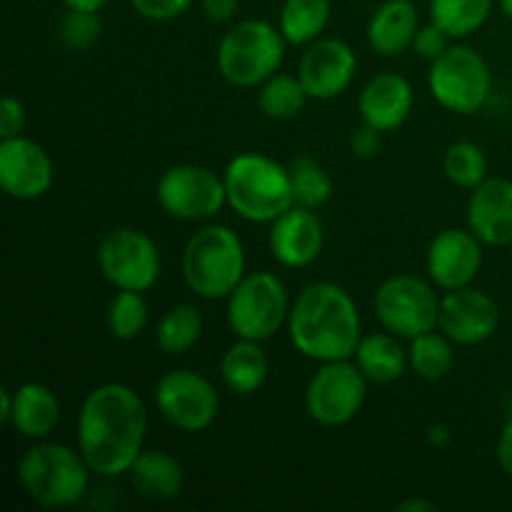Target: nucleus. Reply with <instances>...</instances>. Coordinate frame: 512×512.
I'll list each match as a JSON object with an SVG mask.
<instances>
[{
  "label": "nucleus",
  "mask_w": 512,
  "mask_h": 512,
  "mask_svg": "<svg viewBox=\"0 0 512 512\" xmlns=\"http://www.w3.org/2000/svg\"><path fill=\"white\" fill-rule=\"evenodd\" d=\"M148 410L125 383H105L85 395L78 413V450L100 478L128 475L145 445Z\"/></svg>",
  "instance_id": "nucleus-1"
},
{
  "label": "nucleus",
  "mask_w": 512,
  "mask_h": 512,
  "mask_svg": "<svg viewBox=\"0 0 512 512\" xmlns=\"http://www.w3.org/2000/svg\"><path fill=\"white\" fill-rule=\"evenodd\" d=\"M288 335L293 348L315 363L350 360L363 338V323L348 290L320 280L290 305Z\"/></svg>",
  "instance_id": "nucleus-2"
},
{
  "label": "nucleus",
  "mask_w": 512,
  "mask_h": 512,
  "mask_svg": "<svg viewBox=\"0 0 512 512\" xmlns=\"http://www.w3.org/2000/svg\"><path fill=\"white\" fill-rule=\"evenodd\" d=\"M228 205L248 223H273L295 203L290 168L263 153H240L223 173Z\"/></svg>",
  "instance_id": "nucleus-3"
},
{
  "label": "nucleus",
  "mask_w": 512,
  "mask_h": 512,
  "mask_svg": "<svg viewBox=\"0 0 512 512\" xmlns=\"http://www.w3.org/2000/svg\"><path fill=\"white\" fill-rule=\"evenodd\" d=\"M90 473L80 450L43 440L25 450L18 463V480L28 498L50 510L78 505L88 493Z\"/></svg>",
  "instance_id": "nucleus-4"
},
{
  "label": "nucleus",
  "mask_w": 512,
  "mask_h": 512,
  "mask_svg": "<svg viewBox=\"0 0 512 512\" xmlns=\"http://www.w3.org/2000/svg\"><path fill=\"white\" fill-rule=\"evenodd\" d=\"M185 285L203 300H223L245 278V248L228 225H205L183 250Z\"/></svg>",
  "instance_id": "nucleus-5"
},
{
  "label": "nucleus",
  "mask_w": 512,
  "mask_h": 512,
  "mask_svg": "<svg viewBox=\"0 0 512 512\" xmlns=\"http://www.w3.org/2000/svg\"><path fill=\"white\" fill-rule=\"evenodd\" d=\"M280 28L268 20H240L230 25L218 45V70L235 88H258L278 73L285 58Z\"/></svg>",
  "instance_id": "nucleus-6"
},
{
  "label": "nucleus",
  "mask_w": 512,
  "mask_h": 512,
  "mask_svg": "<svg viewBox=\"0 0 512 512\" xmlns=\"http://www.w3.org/2000/svg\"><path fill=\"white\" fill-rule=\"evenodd\" d=\"M428 88L435 103L450 113L473 115L488 103L493 90V73L483 55L470 45H450L445 53L430 60Z\"/></svg>",
  "instance_id": "nucleus-7"
},
{
  "label": "nucleus",
  "mask_w": 512,
  "mask_h": 512,
  "mask_svg": "<svg viewBox=\"0 0 512 512\" xmlns=\"http://www.w3.org/2000/svg\"><path fill=\"white\" fill-rule=\"evenodd\" d=\"M290 315L288 288L273 273H250L228 295L225 318L230 330L243 340H265L280 333Z\"/></svg>",
  "instance_id": "nucleus-8"
},
{
  "label": "nucleus",
  "mask_w": 512,
  "mask_h": 512,
  "mask_svg": "<svg viewBox=\"0 0 512 512\" xmlns=\"http://www.w3.org/2000/svg\"><path fill=\"white\" fill-rule=\"evenodd\" d=\"M373 310L388 333L413 340L438 330L440 298L433 285L415 275H393L375 290Z\"/></svg>",
  "instance_id": "nucleus-9"
},
{
  "label": "nucleus",
  "mask_w": 512,
  "mask_h": 512,
  "mask_svg": "<svg viewBox=\"0 0 512 512\" xmlns=\"http://www.w3.org/2000/svg\"><path fill=\"white\" fill-rule=\"evenodd\" d=\"M368 398V378L358 363L330 360L320 363L318 373L305 388V410L325 428H340L358 418Z\"/></svg>",
  "instance_id": "nucleus-10"
},
{
  "label": "nucleus",
  "mask_w": 512,
  "mask_h": 512,
  "mask_svg": "<svg viewBox=\"0 0 512 512\" xmlns=\"http://www.w3.org/2000/svg\"><path fill=\"white\" fill-rule=\"evenodd\" d=\"M158 203L170 218L198 223L210 220L228 205L225 180L203 165H173L158 180Z\"/></svg>",
  "instance_id": "nucleus-11"
},
{
  "label": "nucleus",
  "mask_w": 512,
  "mask_h": 512,
  "mask_svg": "<svg viewBox=\"0 0 512 512\" xmlns=\"http://www.w3.org/2000/svg\"><path fill=\"white\" fill-rule=\"evenodd\" d=\"M98 268L118 290L153 288L160 278V253L148 233L138 228H115L98 245Z\"/></svg>",
  "instance_id": "nucleus-12"
},
{
  "label": "nucleus",
  "mask_w": 512,
  "mask_h": 512,
  "mask_svg": "<svg viewBox=\"0 0 512 512\" xmlns=\"http://www.w3.org/2000/svg\"><path fill=\"white\" fill-rule=\"evenodd\" d=\"M155 405L165 423L183 433H203L220 413V395L195 370H170L155 385Z\"/></svg>",
  "instance_id": "nucleus-13"
},
{
  "label": "nucleus",
  "mask_w": 512,
  "mask_h": 512,
  "mask_svg": "<svg viewBox=\"0 0 512 512\" xmlns=\"http://www.w3.org/2000/svg\"><path fill=\"white\" fill-rule=\"evenodd\" d=\"M358 73V55L345 40L318 38L305 45L298 78L313 100H333L350 88Z\"/></svg>",
  "instance_id": "nucleus-14"
},
{
  "label": "nucleus",
  "mask_w": 512,
  "mask_h": 512,
  "mask_svg": "<svg viewBox=\"0 0 512 512\" xmlns=\"http://www.w3.org/2000/svg\"><path fill=\"white\" fill-rule=\"evenodd\" d=\"M500 328V308L485 290H448L440 298L438 330L458 345H480L493 338Z\"/></svg>",
  "instance_id": "nucleus-15"
},
{
  "label": "nucleus",
  "mask_w": 512,
  "mask_h": 512,
  "mask_svg": "<svg viewBox=\"0 0 512 512\" xmlns=\"http://www.w3.org/2000/svg\"><path fill=\"white\" fill-rule=\"evenodd\" d=\"M53 160L35 140H0V185L13 200H38L53 185Z\"/></svg>",
  "instance_id": "nucleus-16"
},
{
  "label": "nucleus",
  "mask_w": 512,
  "mask_h": 512,
  "mask_svg": "<svg viewBox=\"0 0 512 512\" xmlns=\"http://www.w3.org/2000/svg\"><path fill=\"white\" fill-rule=\"evenodd\" d=\"M428 275L438 288L458 290L473 283L483 268V243L473 230L448 228L438 233L425 255Z\"/></svg>",
  "instance_id": "nucleus-17"
},
{
  "label": "nucleus",
  "mask_w": 512,
  "mask_h": 512,
  "mask_svg": "<svg viewBox=\"0 0 512 512\" xmlns=\"http://www.w3.org/2000/svg\"><path fill=\"white\" fill-rule=\"evenodd\" d=\"M268 245L273 258L285 268H308L323 253V223L310 208L293 205L288 213L270 223Z\"/></svg>",
  "instance_id": "nucleus-18"
},
{
  "label": "nucleus",
  "mask_w": 512,
  "mask_h": 512,
  "mask_svg": "<svg viewBox=\"0 0 512 512\" xmlns=\"http://www.w3.org/2000/svg\"><path fill=\"white\" fill-rule=\"evenodd\" d=\"M468 228L490 248L512 245V180L488 178L470 193Z\"/></svg>",
  "instance_id": "nucleus-19"
},
{
  "label": "nucleus",
  "mask_w": 512,
  "mask_h": 512,
  "mask_svg": "<svg viewBox=\"0 0 512 512\" xmlns=\"http://www.w3.org/2000/svg\"><path fill=\"white\" fill-rule=\"evenodd\" d=\"M413 103L415 93L408 78L400 73H378L365 83L358 98V113L370 128L393 133L410 118Z\"/></svg>",
  "instance_id": "nucleus-20"
},
{
  "label": "nucleus",
  "mask_w": 512,
  "mask_h": 512,
  "mask_svg": "<svg viewBox=\"0 0 512 512\" xmlns=\"http://www.w3.org/2000/svg\"><path fill=\"white\" fill-rule=\"evenodd\" d=\"M420 30L418 8L413 0H385L375 8L368 23V43L383 58H395L413 48Z\"/></svg>",
  "instance_id": "nucleus-21"
},
{
  "label": "nucleus",
  "mask_w": 512,
  "mask_h": 512,
  "mask_svg": "<svg viewBox=\"0 0 512 512\" xmlns=\"http://www.w3.org/2000/svg\"><path fill=\"white\" fill-rule=\"evenodd\" d=\"M130 488L148 503H170L185 488V470L180 460L165 450H143L128 470Z\"/></svg>",
  "instance_id": "nucleus-22"
},
{
  "label": "nucleus",
  "mask_w": 512,
  "mask_h": 512,
  "mask_svg": "<svg viewBox=\"0 0 512 512\" xmlns=\"http://www.w3.org/2000/svg\"><path fill=\"white\" fill-rule=\"evenodd\" d=\"M60 400L48 385L23 383L13 390V413L8 425L28 440H45L60 423Z\"/></svg>",
  "instance_id": "nucleus-23"
},
{
  "label": "nucleus",
  "mask_w": 512,
  "mask_h": 512,
  "mask_svg": "<svg viewBox=\"0 0 512 512\" xmlns=\"http://www.w3.org/2000/svg\"><path fill=\"white\" fill-rule=\"evenodd\" d=\"M398 335L393 333H370L363 335L355 350V363L363 370V375L368 378V383L378 385H390L395 380H400L405 375V370L410 368L408 350L400 345Z\"/></svg>",
  "instance_id": "nucleus-24"
},
{
  "label": "nucleus",
  "mask_w": 512,
  "mask_h": 512,
  "mask_svg": "<svg viewBox=\"0 0 512 512\" xmlns=\"http://www.w3.org/2000/svg\"><path fill=\"white\" fill-rule=\"evenodd\" d=\"M270 373L268 355L258 340H243L230 345L220 360V378L235 395H253L265 385Z\"/></svg>",
  "instance_id": "nucleus-25"
},
{
  "label": "nucleus",
  "mask_w": 512,
  "mask_h": 512,
  "mask_svg": "<svg viewBox=\"0 0 512 512\" xmlns=\"http://www.w3.org/2000/svg\"><path fill=\"white\" fill-rule=\"evenodd\" d=\"M330 23V0H285L280 8V33L288 45H310L323 38Z\"/></svg>",
  "instance_id": "nucleus-26"
},
{
  "label": "nucleus",
  "mask_w": 512,
  "mask_h": 512,
  "mask_svg": "<svg viewBox=\"0 0 512 512\" xmlns=\"http://www.w3.org/2000/svg\"><path fill=\"white\" fill-rule=\"evenodd\" d=\"M200 338H203V313L198 305H173L155 325V343L165 355L188 353L200 343Z\"/></svg>",
  "instance_id": "nucleus-27"
},
{
  "label": "nucleus",
  "mask_w": 512,
  "mask_h": 512,
  "mask_svg": "<svg viewBox=\"0 0 512 512\" xmlns=\"http://www.w3.org/2000/svg\"><path fill=\"white\" fill-rule=\"evenodd\" d=\"M493 0H430V23L450 38H468L488 23Z\"/></svg>",
  "instance_id": "nucleus-28"
},
{
  "label": "nucleus",
  "mask_w": 512,
  "mask_h": 512,
  "mask_svg": "<svg viewBox=\"0 0 512 512\" xmlns=\"http://www.w3.org/2000/svg\"><path fill=\"white\" fill-rule=\"evenodd\" d=\"M410 370L423 380H443L448 378L455 365L453 340L448 335L430 330L410 340L408 348Z\"/></svg>",
  "instance_id": "nucleus-29"
},
{
  "label": "nucleus",
  "mask_w": 512,
  "mask_h": 512,
  "mask_svg": "<svg viewBox=\"0 0 512 512\" xmlns=\"http://www.w3.org/2000/svg\"><path fill=\"white\" fill-rule=\"evenodd\" d=\"M308 98V90L298 75L275 73L260 85L258 108L270 120H293L305 108Z\"/></svg>",
  "instance_id": "nucleus-30"
},
{
  "label": "nucleus",
  "mask_w": 512,
  "mask_h": 512,
  "mask_svg": "<svg viewBox=\"0 0 512 512\" xmlns=\"http://www.w3.org/2000/svg\"><path fill=\"white\" fill-rule=\"evenodd\" d=\"M443 168L450 183L465 190H475L483 180H488V155L478 143L458 140L445 150Z\"/></svg>",
  "instance_id": "nucleus-31"
},
{
  "label": "nucleus",
  "mask_w": 512,
  "mask_h": 512,
  "mask_svg": "<svg viewBox=\"0 0 512 512\" xmlns=\"http://www.w3.org/2000/svg\"><path fill=\"white\" fill-rule=\"evenodd\" d=\"M290 180H293L295 203L303 208H323L333 198V178L320 163L308 155H300L290 163Z\"/></svg>",
  "instance_id": "nucleus-32"
},
{
  "label": "nucleus",
  "mask_w": 512,
  "mask_h": 512,
  "mask_svg": "<svg viewBox=\"0 0 512 512\" xmlns=\"http://www.w3.org/2000/svg\"><path fill=\"white\" fill-rule=\"evenodd\" d=\"M148 303L138 290H118L108 305V330L115 340H135L148 328Z\"/></svg>",
  "instance_id": "nucleus-33"
},
{
  "label": "nucleus",
  "mask_w": 512,
  "mask_h": 512,
  "mask_svg": "<svg viewBox=\"0 0 512 512\" xmlns=\"http://www.w3.org/2000/svg\"><path fill=\"white\" fill-rule=\"evenodd\" d=\"M103 33V20L88 10H68L58 25V35L70 50H85Z\"/></svg>",
  "instance_id": "nucleus-34"
},
{
  "label": "nucleus",
  "mask_w": 512,
  "mask_h": 512,
  "mask_svg": "<svg viewBox=\"0 0 512 512\" xmlns=\"http://www.w3.org/2000/svg\"><path fill=\"white\" fill-rule=\"evenodd\" d=\"M135 13L140 18L155 20V23H168V20L180 18L190 10L193 0H130Z\"/></svg>",
  "instance_id": "nucleus-35"
},
{
  "label": "nucleus",
  "mask_w": 512,
  "mask_h": 512,
  "mask_svg": "<svg viewBox=\"0 0 512 512\" xmlns=\"http://www.w3.org/2000/svg\"><path fill=\"white\" fill-rule=\"evenodd\" d=\"M448 38L450 35L445 33L443 28H438L435 23L420 25L418 35H415V40H413L415 55H420V58H425V60H435L440 53H445V50L450 48Z\"/></svg>",
  "instance_id": "nucleus-36"
},
{
  "label": "nucleus",
  "mask_w": 512,
  "mask_h": 512,
  "mask_svg": "<svg viewBox=\"0 0 512 512\" xmlns=\"http://www.w3.org/2000/svg\"><path fill=\"white\" fill-rule=\"evenodd\" d=\"M25 130V105L15 95H5L0 105V140L18 138Z\"/></svg>",
  "instance_id": "nucleus-37"
},
{
  "label": "nucleus",
  "mask_w": 512,
  "mask_h": 512,
  "mask_svg": "<svg viewBox=\"0 0 512 512\" xmlns=\"http://www.w3.org/2000/svg\"><path fill=\"white\" fill-rule=\"evenodd\" d=\"M383 148V133L370 125H360L350 133V153L360 160H373Z\"/></svg>",
  "instance_id": "nucleus-38"
},
{
  "label": "nucleus",
  "mask_w": 512,
  "mask_h": 512,
  "mask_svg": "<svg viewBox=\"0 0 512 512\" xmlns=\"http://www.w3.org/2000/svg\"><path fill=\"white\" fill-rule=\"evenodd\" d=\"M240 8V0H203V10L213 23H230Z\"/></svg>",
  "instance_id": "nucleus-39"
},
{
  "label": "nucleus",
  "mask_w": 512,
  "mask_h": 512,
  "mask_svg": "<svg viewBox=\"0 0 512 512\" xmlns=\"http://www.w3.org/2000/svg\"><path fill=\"white\" fill-rule=\"evenodd\" d=\"M498 463L503 468V473L512 478V418H508V423L503 425L498 438Z\"/></svg>",
  "instance_id": "nucleus-40"
},
{
  "label": "nucleus",
  "mask_w": 512,
  "mask_h": 512,
  "mask_svg": "<svg viewBox=\"0 0 512 512\" xmlns=\"http://www.w3.org/2000/svg\"><path fill=\"white\" fill-rule=\"evenodd\" d=\"M110 0H63L68 10H88V13H100Z\"/></svg>",
  "instance_id": "nucleus-41"
},
{
  "label": "nucleus",
  "mask_w": 512,
  "mask_h": 512,
  "mask_svg": "<svg viewBox=\"0 0 512 512\" xmlns=\"http://www.w3.org/2000/svg\"><path fill=\"white\" fill-rule=\"evenodd\" d=\"M398 512H435V505L428 500H403V503L395 505Z\"/></svg>",
  "instance_id": "nucleus-42"
},
{
  "label": "nucleus",
  "mask_w": 512,
  "mask_h": 512,
  "mask_svg": "<svg viewBox=\"0 0 512 512\" xmlns=\"http://www.w3.org/2000/svg\"><path fill=\"white\" fill-rule=\"evenodd\" d=\"M13 413V390L0 388V423H8Z\"/></svg>",
  "instance_id": "nucleus-43"
},
{
  "label": "nucleus",
  "mask_w": 512,
  "mask_h": 512,
  "mask_svg": "<svg viewBox=\"0 0 512 512\" xmlns=\"http://www.w3.org/2000/svg\"><path fill=\"white\" fill-rule=\"evenodd\" d=\"M428 440L433 445H440V448H445V445L450 443V433L445 425H430L428 428Z\"/></svg>",
  "instance_id": "nucleus-44"
},
{
  "label": "nucleus",
  "mask_w": 512,
  "mask_h": 512,
  "mask_svg": "<svg viewBox=\"0 0 512 512\" xmlns=\"http://www.w3.org/2000/svg\"><path fill=\"white\" fill-rule=\"evenodd\" d=\"M500 10L512 20V0H500Z\"/></svg>",
  "instance_id": "nucleus-45"
},
{
  "label": "nucleus",
  "mask_w": 512,
  "mask_h": 512,
  "mask_svg": "<svg viewBox=\"0 0 512 512\" xmlns=\"http://www.w3.org/2000/svg\"><path fill=\"white\" fill-rule=\"evenodd\" d=\"M510 255H512V245H510Z\"/></svg>",
  "instance_id": "nucleus-46"
}]
</instances>
